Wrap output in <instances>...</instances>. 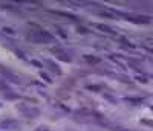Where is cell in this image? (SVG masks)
<instances>
[{
	"instance_id": "1",
	"label": "cell",
	"mask_w": 153,
	"mask_h": 131,
	"mask_svg": "<svg viewBox=\"0 0 153 131\" xmlns=\"http://www.w3.org/2000/svg\"><path fill=\"white\" fill-rule=\"evenodd\" d=\"M29 40H32V41H35V43H40V44L49 43V41L54 43V37H52L49 32H46V31H35L34 34L29 35Z\"/></svg>"
},
{
	"instance_id": "2",
	"label": "cell",
	"mask_w": 153,
	"mask_h": 131,
	"mask_svg": "<svg viewBox=\"0 0 153 131\" xmlns=\"http://www.w3.org/2000/svg\"><path fill=\"white\" fill-rule=\"evenodd\" d=\"M52 53H55L57 58H60V60H63V61H70V58L67 56V53H66L64 50H61V49H52Z\"/></svg>"
},
{
	"instance_id": "3",
	"label": "cell",
	"mask_w": 153,
	"mask_h": 131,
	"mask_svg": "<svg viewBox=\"0 0 153 131\" xmlns=\"http://www.w3.org/2000/svg\"><path fill=\"white\" fill-rule=\"evenodd\" d=\"M48 66H49V69H51L54 73H57V75H60V73H61V70H60V69L57 67V64H54L52 61H48Z\"/></svg>"
},
{
	"instance_id": "4",
	"label": "cell",
	"mask_w": 153,
	"mask_h": 131,
	"mask_svg": "<svg viewBox=\"0 0 153 131\" xmlns=\"http://www.w3.org/2000/svg\"><path fill=\"white\" fill-rule=\"evenodd\" d=\"M97 29H101L103 32H110V34H113V29H112L110 26H106V24H97Z\"/></svg>"
},
{
	"instance_id": "5",
	"label": "cell",
	"mask_w": 153,
	"mask_h": 131,
	"mask_svg": "<svg viewBox=\"0 0 153 131\" xmlns=\"http://www.w3.org/2000/svg\"><path fill=\"white\" fill-rule=\"evenodd\" d=\"M84 60H87L89 63H98V61H100V58H93V56H89V55H86Z\"/></svg>"
},
{
	"instance_id": "6",
	"label": "cell",
	"mask_w": 153,
	"mask_h": 131,
	"mask_svg": "<svg viewBox=\"0 0 153 131\" xmlns=\"http://www.w3.org/2000/svg\"><path fill=\"white\" fill-rule=\"evenodd\" d=\"M126 101H130V102H141L143 99H130V98H127Z\"/></svg>"
},
{
	"instance_id": "7",
	"label": "cell",
	"mask_w": 153,
	"mask_h": 131,
	"mask_svg": "<svg viewBox=\"0 0 153 131\" xmlns=\"http://www.w3.org/2000/svg\"><path fill=\"white\" fill-rule=\"evenodd\" d=\"M3 31H5V32H8V34H12V32H14V31H11V29H9V27H5V29H3Z\"/></svg>"
},
{
	"instance_id": "8",
	"label": "cell",
	"mask_w": 153,
	"mask_h": 131,
	"mask_svg": "<svg viewBox=\"0 0 153 131\" xmlns=\"http://www.w3.org/2000/svg\"><path fill=\"white\" fill-rule=\"evenodd\" d=\"M38 131H48V130H46L44 127H41V130H38Z\"/></svg>"
}]
</instances>
